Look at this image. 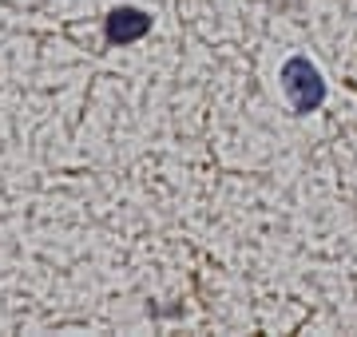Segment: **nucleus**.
Returning a JSON list of instances; mask_svg holds the SVG:
<instances>
[{
  "mask_svg": "<svg viewBox=\"0 0 357 337\" xmlns=\"http://www.w3.org/2000/svg\"><path fill=\"white\" fill-rule=\"evenodd\" d=\"M282 88H286V95H290V104L298 107V111H314V107L326 100L321 72L310 64L306 56H294V60H286V68H282Z\"/></svg>",
  "mask_w": 357,
  "mask_h": 337,
  "instance_id": "1",
  "label": "nucleus"
},
{
  "mask_svg": "<svg viewBox=\"0 0 357 337\" xmlns=\"http://www.w3.org/2000/svg\"><path fill=\"white\" fill-rule=\"evenodd\" d=\"M147 28H151V16L139 13V8H115L107 16V40L112 44H131V40L147 36Z\"/></svg>",
  "mask_w": 357,
  "mask_h": 337,
  "instance_id": "2",
  "label": "nucleus"
}]
</instances>
